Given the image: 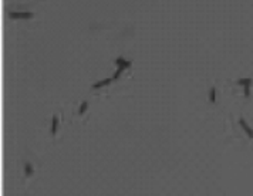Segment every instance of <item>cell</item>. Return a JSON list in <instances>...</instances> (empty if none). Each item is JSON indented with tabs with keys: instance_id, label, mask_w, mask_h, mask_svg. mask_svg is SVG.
I'll return each instance as SVG.
<instances>
[{
	"instance_id": "8fae6325",
	"label": "cell",
	"mask_w": 253,
	"mask_h": 196,
	"mask_svg": "<svg viewBox=\"0 0 253 196\" xmlns=\"http://www.w3.org/2000/svg\"><path fill=\"white\" fill-rule=\"evenodd\" d=\"M122 71H124V70H121V68H117V71H115V74H114V77H113V80H118Z\"/></svg>"
},
{
	"instance_id": "9c48e42d",
	"label": "cell",
	"mask_w": 253,
	"mask_h": 196,
	"mask_svg": "<svg viewBox=\"0 0 253 196\" xmlns=\"http://www.w3.org/2000/svg\"><path fill=\"white\" fill-rule=\"evenodd\" d=\"M87 108H88V102H87V101H83V102L80 104V108H78V114L84 115V112L87 111Z\"/></svg>"
},
{
	"instance_id": "7a4b0ae2",
	"label": "cell",
	"mask_w": 253,
	"mask_h": 196,
	"mask_svg": "<svg viewBox=\"0 0 253 196\" xmlns=\"http://www.w3.org/2000/svg\"><path fill=\"white\" fill-rule=\"evenodd\" d=\"M115 64H117V67L118 68H121V70H127V68H129L131 67V61H128V60H125L124 57H118L117 60H115Z\"/></svg>"
},
{
	"instance_id": "5b68a950",
	"label": "cell",
	"mask_w": 253,
	"mask_h": 196,
	"mask_svg": "<svg viewBox=\"0 0 253 196\" xmlns=\"http://www.w3.org/2000/svg\"><path fill=\"white\" fill-rule=\"evenodd\" d=\"M57 128H59V117H57V115H54L53 118H51V128H50V132H51V135H56V132H57Z\"/></svg>"
},
{
	"instance_id": "30bf717a",
	"label": "cell",
	"mask_w": 253,
	"mask_h": 196,
	"mask_svg": "<svg viewBox=\"0 0 253 196\" xmlns=\"http://www.w3.org/2000/svg\"><path fill=\"white\" fill-rule=\"evenodd\" d=\"M243 95L246 98L250 97V87H243Z\"/></svg>"
},
{
	"instance_id": "277c9868",
	"label": "cell",
	"mask_w": 253,
	"mask_h": 196,
	"mask_svg": "<svg viewBox=\"0 0 253 196\" xmlns=\"http://www.w3.org/2000/svg\"><path fill=\"white\" fill-rule=\"evenodd\" d=\"M114 80L113 78H104V80H101V81L95 82V84H92V90H98V88H102V87H107V85H110L111 82H113Z\"/></svg>"
},
{
	"instance_id": "52a82bcc",
	"label": "cell",
	"mask_w": 253,
	"mask_h": 196,
	"mask_svg": "<svg viewBox=\"0 0 253 196\" xmlns=\"http://www.w3.org/2000/svg\"><path fill=\"white\" fill-rule=\"evenodd\" d=\"M252 82H253L252 78H239L236 81V84L237 85H242V87H250Z\"/></svg>"
},
{
	"instance_id": "ba28073f",
	"label": "cell",
	"mask_w": 253,
	"mask_h": 196,
	"mask_svg": "<svg viewBox=\"0 0 253 196\" xmlns=\"http://www.w3.org/2000/svg\"><path fill=\"white\" fill-rule=\"evenodd\" d=\"M209 101L212 104H215L216 102V88L215 87H212L209 90Z\"/></svg>"
},
{
	"instance_id": "8992f818",
	"label": "cell",
	"mask_w": 253,
	"mask_h": 196,
	"mask_svg": "<svg viewBox=\"0 0 253 196\" xmlns=\"http://www.w3.org/2000/svg\"><path fill=\"white\" fill-rule=\"evenodd\" d=\"M33 174H34V168H33V165L30 162H27L24 165V175H26V178H32Z\"/></svg>"
},
{
	"instance_id": "3957f363",
	"label": "cell",
	"mask_w": 253,
	"mask_h": 196,
	"mask_svg": "<svg viewBox=\"0 0 253 196\" xmlns=\"http://www.w3.org/2000/svg\"><path fill=\"white\" fill-rule=\"evenodd\" d=\"M239 125H240V126L243 128V131L246 132V135H248L249 138H253V129L248 125V122H246V120H243V118H240V120H239Z\"/></svg>"
},
{
	"instance_id": "6da1fadb",
	"label": "cell",
	"mask_w": 253,
	"mask_h": 196,
	"mask_svg": "<svg viewBox=\"0 0 253 196\" xmlns=\"http://www.w3.org/2000/svg\"><path fill=\"white\" fill-rule=\"evenodd\" d=\"M34 16L32 11H10L9 17L11 20H29Z\"/></svg>"
}]
</instances>
